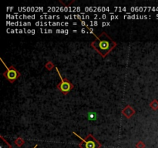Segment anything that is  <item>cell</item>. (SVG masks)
I'll return each instance as SVG.
<instances>
[{
  "label": "cell",
  "instance_id": "obj_1",
  "mask_svg": "<svg viewBox=\"0 0 158 148\" xmlns=\"http://www.w3.org/2000/svg\"><path fill=\"white\" fill-rule=\"evenodd\" d=\"M93 34L95 35L96 40L90 43V46L95 51H97L102 58H106L107 55L117 46V43L112 40L105 32H103L99 36L95 35L94 33Z\"/></svg>",
  "mask_w": 158,
  "mask_h": 148
},
{
  "label": "cell",
  "instance_id": "obj_2",
  "mask_svg": "<svg viewBox=\"0 0 158 148\" xmlns=\"http://www.w3.org/2000/svg\"><path fill=\"white\" fill-rule=\"evenodd\" d=\"M73 134L80 139V143H79V147L80 148H100L102 147V144L93 136L91 134H89L86 138H81L80 136L73 132Z\"/></svg>",
  "mask_w": 158,
  "mask_h": 148
},
{
  "label": "cell",
  "instance_id": "obj_3",
  "mask_svg": "<svg viewBox=\"0 0 158 148\" xmlns=\"http://www.w3.org/2000/svg\"><path fill=\"white\" fill-rule=\"evenodd\" d=\"M56 70H57V73L59 74V78H60V80H61V81L57 84V88L59 89V91L61 92L63 95H66V94H68L74 88V86H73V83H72L68 79L63 78L62 76V75L60 74V73H59V70H58L57 67H56Z\"/></svg>",
  "mask_w": 158,
  "mask_h": 148
},
{
  "label": "cell",
  "instance_id": "obj_4",
  "mask_svg": "<svg viewBox=\"0 0 158 148\" xmlns=\"http://www.w3.org/2000/svg\"><path fill=\"white\" fill-rule=\"evenodd\" d=\"M2 62H3V65L6 67V70L3 73V76L6 79L11 83H15L16 80H17L20 76H21V73L17 70L14 66H11L10 67H7L5 63L3 62V60L1 59Z\"/></svg>",
  "mask_w": 158,
  "mask_h": 148
},
{
  "label": "cell",
  "instance_id": "obj_5",
  "mask_svg": "<svg viewBox=\"0 0 158 148\" xmlns=\"http://www.w3.org/2000/svg\"><path fill=\"white\" fill-rule=\"evenodd\" d=\"M134 109L131 106H130V105L126 106L123 109V110H122V114H123L126 118H127V119L132 117L133 115H134Z\"/></svg>",
  "mask_w": 158,
  "mask_h": 148
},
{
  "label": "cell",
  "instance_id": "obj_6",
  "mask_svg": "<svg viewBox=\"0 0 158 148\" xmlns=\"http://www.w3.org/2000/svg\"><path fill=\"white\" fill-rule=\"evenodd\" d=\"M150 106L153 109V110H158V101L157 100H153L150 103Z\"/></svg>",
  "mask_w": 158,
  "mask_h": 148
},
{
  "label": "cell",
  "instance_id": "obj_7",
  "mask_svg": "<svg viewBox=\"0 0 158 148\" xmlns=\"http://www.w3.org/2000/svg\"><path fill=\"white\" fill-rule=\"evenodd\" d=\"M14 143H16V145L18 146V147H22V144L25 143V140H24L22 137H18V138H16L15 140Z\"/></svg>",
  "mask_w": 158,
  "mask_h": 148
},
{
  "label": "cell",
  "instance_id": "obj_8",
  "mask_svg": "<svg viewBox=\"0 0 158 148\" xmlns=\"http://www.w3.org/2000/svg\"><path fill=\"white\" fill-rule=\"evenodd\" d=\"M45 67L46 69H47L48 70H52V69L55 67V65L53 63H52L51 61H48L46 63L45 65Z\"/></svg>",
  "mask_w": 158,
  "mask_h": 148
},
{
  "label": "cell",
  "instance_id": "obj_9",
  "mask_svg": "<svg viewBox=\"0 0 158 148\" xmlns=\"http://www.w3.org/2000/svg\"><path fill=\"white\" fill-rule=\"evenodd\" d=\"M136 147L137 148H145V144L144 143L141 142V141H139L138 143L136 144Z\"/></svg>",
  "mask_w": 158,
  "mask_h": 148
},
{
  "label": "cell",
  "instance_id": "obj_10",
  "mask_svg": "<svg viewBox=\"0 0 158 148\" xmlns=\"http://www.w3.org/2000/svg\"><path fill=\"white\" fill-rule=\"evenodd\" d=\"M37 146H38V144H36V145H35V147H34L33 148H36V147H37Z\"/></svg>",
  "mask_w": 158,
  "mask_h": 148
}]
</instances>
